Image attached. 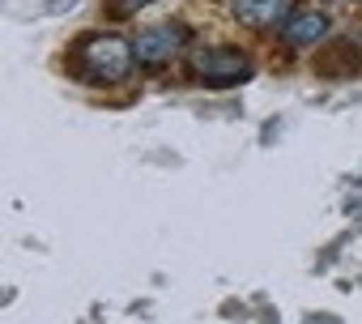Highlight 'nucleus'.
I'll list each match as a JSON object with an SVG mask.
<instances>
[{
	"label": "nucleus",
	"instance_id": "obj_1",
	"mask_svg": "<svg viewBox=\"0 0 362 324\" xmlns=\"http://www.w3.org/2000/svg\"><path fill=\"white\" fill-rule=\"evenodd\" d=\"M73 60H77V73H81L86 81L111 86V81H124V77H128L136 52H132V43L119 39V35H94V39H86V43L77 47Z\"/></svg>",
	"mask_w": 362,
	"mask_h": 324
},
{
	"label": "nucleus",
	"instance_id": "obj_2",
	"mask_svg": "<svg viewBox=\"0 0 362 324\" xmlns=\"http://www.w3.org/2000/svg\"><path fill=\"white\" fill-rule=\"evenodd\" d=\"M192 73H197L205 86H239V81L252 77V64H247V56L235 52V47H214V52H201V56L192 60Z\"/></svg>",
	"mask_w": 362,
	"mask_h": 324
},
{
	"label": "nucleus",
	"instance_id": "obj_3",
	"mask_svg": "<svg viewBox=\"0 0 362 324\" xmlns=\"http://www.w3.org/2000/svg\"><path fill=\"white\" fill-rule=\"evenodd\" d=\"M184 43H188V30L170 22V26H149V30H141V35L132 39V52H136L141 64H166V60H175L179 52H184Z\"/></svg>",
	"mask_w": 362,
	"mask_h": 324
},
{
	"label": "nucleus",
	"instance_id": "obj_4",
	"mask_svg": "<svg viewBox=\"0 0 362 324\" xmlns=\"http://www.w3.org/2000/svg\"><path fill=\"white\" fill-rule=\"evenodd\" d=\"M235 13H239V22H247V26H286L290 22V0H235Z\"/></svg>",
	"mask_w": 362,
	"mask_h": 324
},
{
	"label": "nucleus",
	"instance_id": "obj_5",
	"mask_svg": "<svg viewBox=\"0 0 362 324\" xmlns=\"http://www.w3.org/2000/svg\"><path fill=\"white\" fill-rule=\"evenodd\" d=\"M281 35L294 43V47H307V43H320L328 35V18L320 9H307V13H290V22L281 26Z\"/></svg>",
	"mask_w": 362,
	"mask_h": 324
},
{
	"label": "nucleus",
	"instance_id": "obj_6",
	"mask_svg": "<svg viewBox=\"0 0 362 324\" xmlns=\"http://www.w3.org/2000/svg\"><path fill=\"white\" fill-rule=\"evenodd\" d=\"M145 5H149V0H115L119 13H136V9H145Z\"/></svg>",
	"mask_w": 362,
	"mask_h": 324
}]
</instances>
